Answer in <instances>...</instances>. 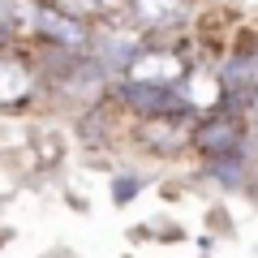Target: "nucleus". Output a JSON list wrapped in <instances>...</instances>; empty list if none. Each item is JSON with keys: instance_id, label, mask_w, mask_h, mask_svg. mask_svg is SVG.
<instances>
[{"instance_id": "4", "label": "nucleus", "mask_w": 258, "mask_h": 258, "mask_svg": "<svg viewBox=\"0 0 258 258\" xmlns=\"http://www.w3.org/2000/svg\"><path fill=\"white\" fill-rule=\"evenodd\" d=\"M39 91V74L26 56H5L0 52V108H22Z\"/></svg>"}, {"instance_id": "6", "label": "nucleus", "mask_w": 258, "mask_h": 258, "mask_svg": "<svg viewBox=\"0 0 258 258\" xmlns=\"http://www.w3.org/2000/svg\"><path fill=\"white\" fill-rule=\"evenodd\" d=\"M112 185H116V189H112V198H116L120 207H125L129 198H134V194H142V181H138V176H116Z\"/></svg>"}, {"instance_id": "3", "label": "nucleus", "mask_w": 258, "mask_h": 258, "mask_svg": "<svg viewBox=\"0 0 258 258\" xmlns=\"http://www.w3.org/2000/svg\"><path fill=\"white\" fill-rule=\"evenodd\" d=\"M129 26H138L147 39L172 35V30H185L194 18V0H125L120 5Z\"/></svg>"}, {"instance_id": "1", "label": "nucleus", "mask_w": 258, "mask_h": 258, "mask_svg": "<svg viewBox=\"0 0 258 258\" xmlns=\"http://www.w3.org/2000/svg\"><path fill=\"white\" fill-rule=\"evenodd\" d=\"M189 56L185 47H168V43H147L134 60L125 64V74L116 82H134V86H155V91H176V82L189 69Z\"/></svg>"}, {"instance_id": "8", "label": "nucleus", "mask_w": 258, "mask_h": 258, "mask_svg": "<svg viewBox=\"0 0 258 258\" xmlns=\"http://www.w3.org/2000/svg\"><path fill=\"white\" fill-rule=\"evenodd\" d=\"M254 134H258V103H254Z\"/></svg>"}, {"instance_id": "2", "label": "nucleus", "mask_w": 258, "mask_h": 258, "mask_svg": "<svg viewBox=\"0 0 258 258\" xmlns=\"http://www.w3.org/2000/svg\"><path fill=\"white\" fill-rule=\"evenodd\" d=\"M176 99H181V108L189 112L194 120L220 112L224 103H228V91H224L220 69H215L211 60H194L189 69H185V78L176 82Z\"/></svg>"}, {"instance_id": "5", "label": "nucleus", "mask_w": 258, "mask_h": 258, "mask_svg": "<svg viewBox=\"0 0 258 258\" xmlns=\"http://www.w3.org/2000/svg\"><path fill=\"white\" fill-rule=\"evenodd\" d=\"M52 9H60V13H69V18H78V22H99V18H108V13H116L125 0H47Z\"/></svg>"}, {"instance_id": "7", "label": "nucleus", "mask_w": 258, "mask_h": 258, "mask_svg": "<svg viewBox=\"0 0 258 258\" xmlns=\"http://www.w3.org/2000/svg\"><path fill=\"white\" fill-rule=\"evenodd\" d=\"M13 35V0H0V39Z\"/></svg>"}]
</instances>
